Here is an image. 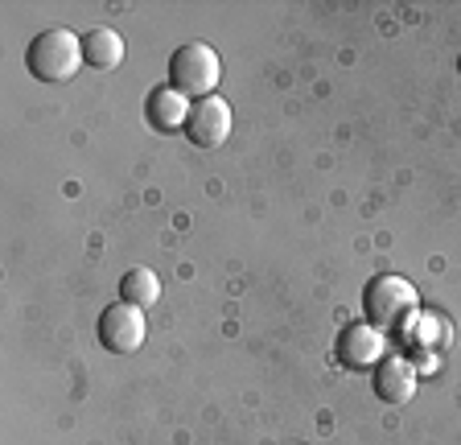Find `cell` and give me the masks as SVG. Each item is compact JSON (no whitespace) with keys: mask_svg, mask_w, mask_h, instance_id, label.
<instances>
[{"mask_svg":"<svg viewBox=\"0 0 461 445\" xmlns=\"http://www.w3.org/2000/svg\"><path fill=\"white\" fill-rule=\"evenodd\" d=\"M25 67L38 83H70L78 75L83 62V38L70 30H46L29 41L25 50Z\"/></svg>","mask_w":461,"mask_h":445,"instance_id":"6da1fadb","label":"cell"},{"mask_svg":"<svg viewBox=\"0 0 461 445\" xmlns=\"http://www.w3.org/2000/svg\"><path fill=\"white\" fill-rule=\"evenodd\" d=\"M416 305H420L416 285L395 277V272L375 277V281H366V289H363V313L375 330H400L403 322L416 313Z\"/></svg>","mask_w":461,"mask_h":445,"instance_id":"7a4b0ae2","label":"cell"},{"mask_svg":"<svg viewBox=\"0 0 461 445\" xmlns=\"http://www.w3.org/2000/svg\"><path fill=\"white\" fill-rule=\"evenodd\" d=\"M222 78V62H219V50L206 46V41H185L182 50H173L169 59V87L182 91L185 99H206L214 95Z\"/></svg>","mask_w":461,"mask_h":445,"instance_id":"3957f363","label":"cell"},{"mask_svg":"<svg viewBox=\"0 0 461 445\" xmlns=\"http://www.w3.org/2000/svg\"><path fill=\"white\" fill-rule=\"evenodd\" d=\"M95 330H99V342H104L112 355H132L144 342V334H149V322H144V310L128 305V301H115V305L104 310Z\"/></svg>","mask_w":461,"mask_h":445,"instance_id":"277c9868","label":"cell"},{"mask_svg":"<svg viewBox=\"0 0 461 445\" xmlns=\"http://www.w3.org/2000/svg\"><path fill=\"white\" fill-rule=\"evenodd\" d=\"M185 136H190L198 149H222L230 136V107L227 99L206 95L190 107V120H185Z\"/></svg>","mask_w":461,"mask_h":445,"instance_id":"5b68a950","label":"cell"},{"mask_svg":"<svg viewBox=\"0 0 461 445\" xmlns=\"http://www.w3.org/2000/svg\"><path fill=\"white\" fill-rule=\"evenodd\" d=\"M338 359H342L350 371H366L384 363V330H375L371 322H350V326L338 334Z\"/></svg>","mask_w":461,"mask_h":445,"instance_id":"8992f818","label":"cell"},{"mask_svg":"<svg viewBox=\"0 0 461 445\" xmlns=\"http://www.w3.org/2000/svg\"><path fill=\"white\" fill-rule=\"evenodd\" d=\"M371 384H375V396L384 400V404H408L416 396V368L403 355H387L375 368Z\"/></svg>","mask_w":461,"mask_h":445,"instance_id":"52a82bcc","label":"cell"},{"mask_svg":"<svg viewBox=\"0 0 461 445\" xmlns=\"http://www.w3.org/2000/svg\"><path fill=\"white\" fill-rule=\"evenodd\" d=\"M190 107L194 104L182 91H173L169 83H165V87H157L153 95H149L144 116H149V124H153L157 132H177V128H185V120H190Z\"/></svg>","mask_w":461,"mask_h":445,"instance_id":"ba28073f","label":"cell"},{"mask_svg":"<svg viewBox=\"0 0 461 445\" xmlns=\"http://www.w3.org/2000/svg\"><path fill=\"white\" fill-rule=\"evenodd\" d=\"M83 62L95 70H115L124 62V38L112 25H95L83 33Z\"/></svg>","mask_w":461,"mask_h":445,"instance_id":"9c48e42d","label":"cell"},{"mask_svg":"<svg viewBox=\"0 0 461 445\" xmlns=\"http://www.w3.org/2000/svg\"><path fill=\"white\" fill-rule=\"evenodd\" d=\"M157 297H161V281H157L153 268L124 272V281H120V301L136 305V310H149V305H157Z\"/></svg>","mask_w":461,"mask_h":445,"instance_id":"30bf717a","label":"cell"},{"mask_svg":"<svg viewBox=\"0 0 461 445\" xmlns=\"http://www.w3.org/2000/svg\"><path fill=\"white\" fill-rule=\"evenodd\" d=\"M457 75H461V59H457Z\"/></svg>","mask_w":461,"mask_h":445,"instance_id":"8fae6325","label":"cell"}]
</instances>
